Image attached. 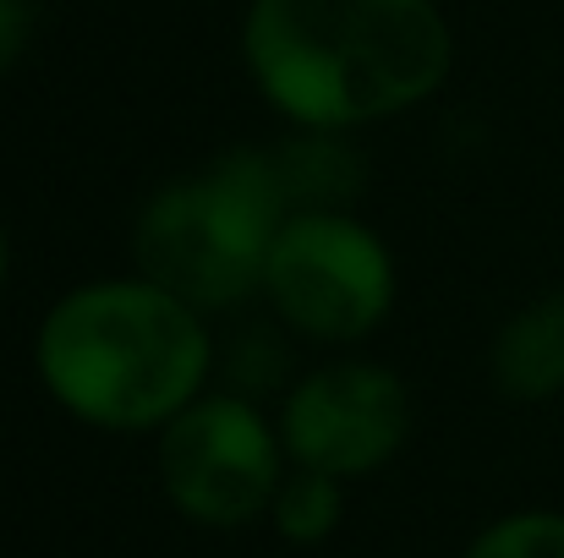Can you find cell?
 Here are the masks:
<instances>
[{
    "label": "cell",
    "instance_id": "1",
    "mask_svg": "<svg viewBox=\"0 0 564 558\" xmlns=\"http://www.w3.org/2000/svg\"><path fill=\"white\" fill-rule=\"evenodd\" d=\"M241 66L302 132H357L433 99L455 66L438 0H247Z\"/></svg>",
    "mask_w": 564,
    "mask_h": 558
},
{
    "label": "cell",
    "instance_id": "2",
    "mask_svg": "<svg viewBox=\"0 0 564 558\" xmlns=\"http://www.w3.org/2000/svg\"><path fill=\"white\" fill-rule=\"evenodd\" d=\"M44 394L99 433H160L208 389V318L143 274L72 285L33 329Z\"/></svg>",
    "mask_w": 564,
    "mask_h": 558
},
{
    "label": "cell",
    "instance_id": "3",
    "mask_svg": "<svg viewBox=\"0 0 564 558\" xmlns=\"http://www.w3.org/2000/svg\"><path fill=\"white\" fill-rule=\"evenodd\" d=\"M285 214L269 149H230L149 192L132 219V274L214 318L263 296V263Z\"/></svg>",
    "mask_w": 564,
    "mask_h": 558
},
{
    "label": "cell",
    "instance_id": "4",
    "mask_svg": "<svg viewBox=\"0 0 564 558\" xmlns=\"http://www.w3.org/2000/svg\"><path fill=\"white\" fill-rule=\"evenodd\" d=\"M394 252L368 219H357V208H302L274 230L263 302L302 340L362 346L394 313Z\"/></svg>",
    "mask_w": 564,
    "mask_h": 558
},
{
    "label": "cell",
    "instance_id": "5",
    "mask_svg": "<svg viewBox=\"0 0 564 558\" xmlns=\"http://www.w3.org/2000/svg\"><path fill=\"white\" fill-rule=\"evenodd\" d=\"M154 466L182 521L241 532L252 521H269L291 455L280 444V422H269L247 394L203 389L182 416L160 427Z\"/></svg>",
    "mask_w": 564,
    "mask_h": 558
},
{
    "label": "cell",
    "instance_id": "6",
    "mask_svg": "<svg viewBox=\"0 0 564 558\" xmlns=\"http://www.w3.org/2000/svg\"><path fill=\"white\" fill-rule=\"evenodd\" d=\"M280 444L291 466L340 482L383 471L411 438L405 378L368 357H335L302 372L280 400Z\"/></svg>",
    "mask_w": 564,
    "mask_h": 558
},
{
    "label": "cell",
    "instance_id": "7",
    "mask_svg": "<svg viewBox=\"0 0 564 558\" xmlns=\"http://www.w3.org/2000/svg\"><path fill=\"white\" fill-rule=\"evenodd\" d=\"M494 389L516 405H549L564 394V285L521 302L494 346H488Z\"/></svg>",
    "mask_w": 564,
    "mask_h": 558
},
{
    "label": "cell",
    "instance_id": "8",
    "mask_svg": "<svg viewBox=\"0 0 564 558\" xmlns=\"http://www.w3.org/2000/svg\"><path fill=\"white\" fill-rule=\"evenodd\" d=\"M274 176L285 192V208H351L362 197V160L346 143V132H302L291 127V138H280L269 149Z\"/></svg>",
    "mask_w": 564,
    "mask_h": 558
},
{
    "label": "cell",
    "instance_id": "9",
    "mask_svg": "<svg viewBox=\"0 0 564 558\" xmlns=\"http://www.w3.org/2000/svg\"><path fill=\"white\" fill-rule=\"evenodd\" d=\"M274 532L291 543V548H318L340 532L346 521V482L340 477H324V471H302L291 466L280 493H274V510H269Z\"/></svg>",
    "mask_w": 564,
    "mask_h": 558
},
{
    "label": "cell",
    "instance_id": "10",
    "mask_svg": "<svg viewBox=\"0 0 564 558\" xmlns=\"http://www.w3.org/2000/svg\"><path fill=\"white\" fill-rule=\"evenodd\" d=\"M460 558H564V515L560 510H516L488 521Z\"/></svg>",
    "mask_w": 564,
    "mask_h": 558
},
{
    "label": "cell",
    "instance_id": "11",
    "mask_svg": "<svg viewBox=\"0 0 564 558\" xmlns=\"http://www.w3.org/2000/svg\"><path fill=\"white\" fill-rule=\"evenodd\" d=\"M39 28V0H0V72H11Z\"/></svg>",
    "mask_w": 564,
    "mask_h": 558
},
{
    "label": "cell",
    "instance_id": "12",
    "mask_svg": "<svg viewBox=\"0 0 564 558\" xmlns=\"http://www.w3.org/2000/svg\"><path fill=\"white\" fill-rule=\"evenodd\" d=\"M6 280H11V236L0 225V291H6Z\"/></svg>",
    "mask_w": 564,
    "mask_h": 558
}]
</instances>
